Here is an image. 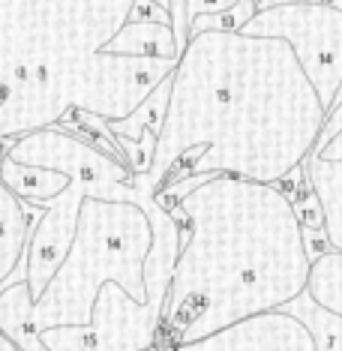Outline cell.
Segmentation results:
<instances>
[{"instance_id":"6da1fadb","label":"cell","mask_w":342,"mask_h":351,"mask_svg":"<svg viewBox=\"0 0 342 351\" xmlns=\"http://www.w3.org/2000/svg\"><path fill=\"white\" fill-rule=\"evenodd\" d=\"M328 111L282 39L189 36L147 174L150 193L186 178H241L276 186L309 159Z\"/></svg>"},{"instance_id":"7a4b0ae2","label":"cell","mask_w":342,"mask_h":351,"mask_svg":"<svg viewBox=\"0 0 342 351\" xmlns=\"http://www.w3.org/2000/svg\"><path fill=\"white\" fill-rule=\"evenodd\" d=\"M180 228L156 348H174L280 313L306 291L309 258L289 195L270 183L213 178L171 207Z\"/></svg>"},{"instance_id":"3957f363","label":"cell","mask_w":342,"mask_h":351,"mask_svg":"<svg viewBox=\"0 0 342 351\" xmlns=\"http://www.w3.org/2000/svg\"><path fill=\"white\" fill-rule=\"evenodd\" d=\"M150 243L154 231L141 207L84 198L69 255L39 300L30 298L27 282L0 291V333L19 351H45L39 333L51 327H84L97 294L108 282L132 300L147 303L145 261Z\"/></svg>"},{"instance_id":"277c9868","label":"cell","mask_w":342,"mask_h":351,"mask_svg":"<svg viewBox=\"0 0 342 351\" xmlns=\"http://www.w3.org/2000/svg\"><path fill=\"white\" fill-rule=\"evenodd\" d=\"M132 0H0V87L15 69H75L130 21Z\"/></svg>"},{"instance_id":"5b68a950","label":"cell","mask_w":342,"mask_h":351,"mask_svg":"<svg viewBox=\"0 0 342 351\" xmlns=\"http://www.w3.org/2000/svg\"><path fill=\"white\" fill-rule=\"evenodd\" d=\"M241 34L282 39L294 51L297 66L313 84L324 111L333 108L342 84V12L330 6L289 3L258 10Z\"/></svg>"},{"instance_id":"8992f818","label":"cell","mask_w":342,"mask_h":351,"mask_svg":"<svg viewBox=\"0 0 342 351\" xmlns=\"http://www.w3.org/2000/svg\"><path fill=\"white\" fill-rule=\"evenodd\" d=\"M169 300H132L114 282L102 285L84 327H51L39 333L45 351H150L156 348Z\"/></svg>"},{"instance_id":"52a82bcc","label":"cell","mask_w":342,"mask_h":351,"mask_svg":"<svg viewBox=\"0 0 342 351\" xmlns=\"http://www.w3.org/2000/svg\"><path fill=\"white\" fill-rule=\"evenodd\" d=\"M6 159L34 169L58 171L69 183H82L90 189V198L102 202H130L132 204V174L123 162L106 156L102 150L82 141L78 135H69L66 130H39L19 138L6 150Z\"/></svg>"},{"instance_id":"ba28073f","label":"cell","mask_w":342,"mask_h":351,"mask_svg":"<svg viewBox=\"0 0 342 351\" xmlns=\"http://www.w3.org/2000/svg\"><path fill=\"white\" fill-rule=\"evenodd\" d=\"M84 198H90V189L82 183H69L58 198H51L42 207V217L30 231L25 250V282L34 300H39V294L45 291V285L51 282V276L69 255Z\"/></svg>"},{"instance_id":"9c48e42d","label":"cell","mask_w":342,"mask_h":351,"mask_svg":"<svg viewBox=\"0 0 342 351\" xmlns=\"http://www.w3.org/2000/svg\"><path fill=\"white\" fill-rule=\"evenodd\" d=\"M150 351H315L313 337L306 327L294 322L285 313H267L246 318L241 324H232L225 330L204 337L198 342L174 348H150Z\"/></svg>"},{"instance_id":"30bf717a","label":"cell","mask_w":342,"mask_h":351,"mask_svg":"<svg viewBox=\"0 0 342 351\" xmlns=\"http://www.w3.org/2000/svg\"><path fill=\"white\" fill-rule=\"evenodd\" d=\"M42 217V207L19 202L0 183V291L12 285V274L25 261L30 231Z\"/></svg>"},{"instance_id":"8fae6325","label":"cell","mask_w":342,"mask_h":351,"mask_svg":"<svg viewBox=\"0 0 342 351\" xmlns=\"http://www.w3.org/2000/svg\"><path fill=\"white\" fill-rule=\"evenodd\" d=\"M102 51L121 54V58L180 60L171 25H159V21H126V25L117 30V36L111 39Z\"/></svg>"},{"instance_id":"7c38bea8","label":"cell","mask_w":342,"mask_h":351,"mask_svg":"<svg viewBox=\"0 0 342 351\" xmlns=\"http://www.w3.org/2000/svg\"><path fill=\"white\" fill-rule=\"evenodd\" d=\"M304 171L313 193L324 213V234L333 246V252H342V162H328V159L309 156Z\"/></svg>"},{"instance_id":"4fadbf2b","label":"cell","mask_w":342,"mask_h":351,"mask_svg":"<svg viewBox=\"0 0 342 351\" xmlns=\"http://www.w3.org/2000/svg\"><path fill=\"white\" fill-rule=\"evenodd\" d=\"M0 183L25 204L45 207L51 198H58L63 189L69 186V178H63L58 171L34 169V165H21L12 159H0Z\"/></svg>"},{"instance_id":"5bb4252c","label":"cell","mask_w":342,"mask_h":351,"mask_svg":"<svg viewBox=\"0 0 342 351\" xmlns=\"http://www.w3.org/2000/svg\"><path fill=\"white\" fill-rule=\"evenodd\" d=\"M280 313L291 315L294 322L306 327L315 351H342V315L324 309L321 303H315L309 291H300L294 300L285 303Z\"/></svg>"},{"instance_id":"9a60e30c","label":"cell","mask_w":342,"mask_h":351,"mask_svg":"<svg viewBox=\"0 0 342 351\" xmlns=\"http://www.w3.org/2000/svg\"><path fill=\"white\" fill-rule=\"evenodd\" d=\"M169 97H171V75L165 78L130 117L111 121L108 123L111 135L130 138V141H141V138H147V135H156L159 138V130H162V121H165V108H169Z\"/></svg>"},{"instance_id":"2e32d148","label":"cell","mask_w":342,"mask_h":351,"mask_svg":"<svg viewBox=\"0 0 342 351\" xmlns=\"http://www.w3.org/2000/svg\"><path fill=\"white\" fill-rule=\"evenodd\" d=\"M306 291L324 309L342 315V252H328L309 267Z\"/></svg>"},{"instance_id":"e0dca14e","label":"cell","mask_w":342,"mask_h":351,"mask_svg":"<svg viewBox=\"0 0 342 351\" xmlns=\"http://www.w3.org/2000/svg\"><path fill=\"white\" fill-rule=\"evenodd\" d=\"M258 6L256 0H237L232 10L225 12H213V15H198L189 25V36L198 34H241V30L256 19Z\"/></svg>"},{"instance_id":"ac0fdd59","label":"cell","mask_w":342,"mask_h":351,"mask_svg":"<svg viewBox=\"0 0 342 351\" xmlns=\"http://www.w3.org/2000/svg\"><path fill=\"white\" fill-rule=\"evenodd\" d=\"M300 237H304V252H306L309 265H315L321 255L333 252V246L328 241V234H324V228H300Z\"/></svg>"},{"instance_id":"d6986e66","label":"cell","mask_w":342,"mask_h":351,"mask_svg":"<svg viewBox=\"0 0 342 351\" xmlns=\"http://www.w3.org/2000/svg\"><path fill=\"white\" fill-rule=\"evenodd\" d=\"M237 0H184V19L186 25H193L198 15H213V12H225L232 10Z\"/></svg>"},{"instance_id":"ffe728a7","label":"cell","mask_w":342,"mask_h":351,"mask_svg":"<svg viewBox=\"0 0 342 351\" xmlns=\"http://www.w3.org/2000/svg\"><path fill=\"white\" fill-rule=\"evenodd\" d=\"M130 21H159V25H171V15H169V10L150 3V0H132Z\"/></svg>"},{"instance_id":"44dd1931","label":"cell","mask_w":342,"mask_h":351,"mask_svg":"<svg viewBox=\"0 0 342 351\" xmlns=\"http://www.w3.org/2000/svg\"><path fill=\"white\" fill-rule=\"evenodd\" d=\"M289 3H313V6H330V10L342 12V0H258V10H270V6H289Z\"/></svg>"},{"instance_id":"7402d4cb","label":"cell","mask_w":342,"mask_h":351,"mask_svg":"<svg viewBox=\"0 0 342 351\" xmlns=\"http://www.w3.org/2000/svg\"><path fill=\"white\" fill-rule=\"evenodd\" d=\"M315 159H328V162H342V132L337 135V138L330 141L328 147L321 150V154H318Z\"/></svg>"},{"instance_id":"603a6c76","label":"cell","mask_w":342,"mask_h":351,"mask_svg":"<svg viewBox=\"0 0 342 351\" xmlns=\"http://www.w3.org/2000/svg\"><path fill=\"white\" fill-rule=\"evenodd\" d=\"M337 102H342V84H339V93H337ZM337 102H333V106H337Z\"/></svg>"},{"instance_id":"cb8c5ba5","label":"cell","mask_w":342,"mask_h":351,"mask_svg":"<svg viewBox=\"0 0 342 351\" xmlns=\"http://www.w3.org/2000/svg\"><path fill=\"white\" fill-rule=\"evenodd\" d=\"M0 97H3V90H0Z\"/></svg>"}]
</instances>
